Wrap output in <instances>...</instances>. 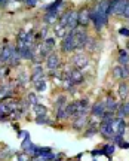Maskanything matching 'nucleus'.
<instances>
[{
	"label": "nucleus",
	"mask_w": 129,
	"mask_h": 161,
	"mask_svg": "<svg viewBox=\"0 0 129 161\" xmlns=\"http://www.w3.org/2000/svg\"><path fill=\"white\" fill-rule=\"evenodd\" d=\"M111 122H101V125H100V133L106 139H113V136H114V130L111 127Z\"/></svg>",
	"instance_id": "11"
},
{
	"label": "nucleus",
	"mask_w": 129,
	"mask_h": 161,
	"mask_svg": "<svg viewBox=\"0 0 129 161\" xmlns=\"http://www.w3.org/2000/svg\"><path fill=\"white\" fill-rule=\"evenodd\" d=\"M104 104H106V110H110V112H116V110L120 108V104H119L113 97H107Z\"/></svg>",
	"instance_id": "16"
},
{
	"label": "nucleus",
	"mask_w": 129,
	"mask_h": 161,
	"mask_svg": "<svg viewBox=\"0 0 129 161\" xmlns=\"http://www.w3.org/2000/svg\"><path fill=\"white\" fill-rule=\"evenodd\" d=\"M98 42H96L95 39H88V42H86V48H88V51L92 52V51H96V48H98Z\"/></svg>",
	"instance_id": "28"
},
{
	"label": "nucleus",
	"mask_w": 129,
	"mask_h": 161,
	"mask_svg": "<svg viewBox=\"0 0 129 161\" xmlns=\"http://www.w3.org/2000/svg\"><path fill=\"white\" fill-rule=\"evenodd\" d=\"M0 63H2V51H0Z\"/></svg>",
	"instance_id": "42"
},
{
	"label": "nucleus",
	"mask_w": 129,
	"mask_h": 161,
	"mask_svg": "<svg viewBox=\"0 0 129 161\" xmlns=\"http://www.w3.org/2000/svg\"><path fill=\"white\" fill-rule=\"evenodd\" d=\"M122 17H125L126 19H129V5L126 6V9H125V12H123V15Z\"/></svg>",
	"instance_id": "38"
},
{
	"label": "nucleus",
	"mask_w": 129,
	"mask_h": 161,
	"mask_svg": "<svg viewBox=\"0 0 129 161\" xmlns=\"http://www.w3.org/2000/svg\"><path fill=\"white\" fill-rule=\"evenodd\" d=\"M96 133H100V127L98 125H90L88 127V130L85 131V137H90V136H94Z\"/></svg>",
	"instance_id": "26"
},
{
	"label": "nucleus",
	"mask_w": 129,
	"mask_h": 161,
	"mask_svg": "<svg viewBox=\"0 0 129 161\" xmlns=\"http://www.w3.org/2000/svg\"><path fill=\"white\" fill-rule=\"evenodd\" d=\"M77 27H79V12L71 11L70 12V18H68V23H67V30L68 31H73Z\"/></svg>",
	"instance_id": "12"
},
{
	"label": "nucleus",
	"mask_w": 129,
	"mask_h": 161,
	"mask_svg": "<svg viewBox=\"0 0 129 161\" xmlns=\"http://www.w3.org/2000/svg\"><path fill=\"white\" fill-rule=\"evenodd\" d=\"M37 2H39V0H24V3H25L28 8H33V6H36V5H37Z\"/></svg>",
	"instance_id": "31"
},
{
	"label": "nucleus",
	"mask_w": 129,
	"mask_h": 161,
	"mask_svg": "<svg viewBox=\"0 0 129 161\" xmlns=\"http://www.w3.org/2000/svg\"><path fill=\"white\" fill-rule=\"evenodd\" d=\"M15 51H17V46L15 45H6L2 49V63H9L11 58L13 57Z\"/></svg>",
	"instance_id": "8"
},
{
	"label": "nucleus",
	"mask_w": 129,
	"mask_h": 161,
	"mask_svg": "<svg viewBox=\"0 0 129 161\" xmlns=\"http://www.w3.org/2000/svg\"><path fill=\"white\" fill-rule=\"evenodd\" d=\"M73 63L76 66V69H85V67H88V64H89V57L83 54V52H79L73 57Z\"/></svg>",
	"instance_id": "5"
},
{
	"label": "nucleus",
	"mask_w": 129,
	"mask_h": 161,
	"mask_svg": "<svg viewBox=\"0 0 129 161\" xmlns=\"http://www.w3.org/2000/svg\"><path fill=\"white\" fill-rule=\"evenodd\" d=\"M110 15V0H98L96 5L90 9V23L96 30H101L108 23Z\"/></svg>",
	"instance_id": "1"
},
{
	"label": "nucleus",
	"mask_w": 129,
	"mask_h": 161,
	"mask_svg": "<svg viewBox=\"0 0 129 161\" xmlns=\"http://www.w3.org/2000/svg\"><path fill=\"white\" fill-rule=\"evenodd\" d=\"M61 49L64 54H70V52H74L76 51V40H74V36L71 31H68L67 36L62 39V43H61Z\"/></svg>",
	"instance_id": "4"
},
{
	"label": "nucleus",
	"mask_w": 129,
	"mask_h": 161,
	"mask_svg": "<svg viewBox=\"0 0 129 161\" xmlns=\"http://www.w3.org/2000/svg\"><path fill=\"white\" fill-rule=\"evenodd\" d=\"M59 64H61V60H59V55H58V54L52 52L51 55H48V58H46V69L49 70V72L58 69Z\"/></svg>",
	"instance_id": "7"
},
{
	"label": "nucleus",
	"mask_w": 129,
	"mask_h": 161,
	"mask_svg": "<svg viewBox=\"0 0 129 161\" xmlns=\"http://www.w3.org/2000/svg\"><path fill=\"white\" fill-rule=\"evenodd\" d=\"M12 96V88L9 85H0V102L8 100Z\"/></svg>",
	"instance_id": "17"
},
{
	"label": "nucleus",
	"mask_w": 129,
	"mask_h": 161,
	"mask_svg": "<svg viewBox=\"0 0 129 161\" xmlns=\"http://www.w3.org/2000/svg\"><path fill=\"white\" fill-rule=\"evenodd\" d=\"M90 23V9L89 8H82V11H79V25L86 27Z\"/></svg>",
	"instance_id": "9"
},
{
	"label": "nucleus",
	"mask_w": 129,
	"mask_h": 161,
	"mask_svg": "<svg viewBox=\"0 0 129 161\" xmlns=\"http://www.w3.org/2000/svg\"><path fill=\"white\" fill-rule=\"evenodd\" d=\"M86 125H88V116H86V114H77V115H74V122H73L74 130H82Z\"/></svg>",
	"instance_id": "10"
},
{
	"label": "nucleus",
	"mask_w": 129,
	"mask_h": 161,
	"mask_svg": "<svg viewBox=\"0 0 129 161\" xmlns=\"http://www.w3.org/2000/svg\"><path fill=\"white\" fill-rule=\"evenodd\" d=\"M46 86H48V84H46V79H42L39 84H36V85H34V88H36V91L42 92V91H45V90H46Z\"/></svg>",
	"instance_id": "30"
},
{
	"label": "nucleus",
	"mask_w": 129,
	"mask_h": 161,
	"mask_svg": "<svg viewBox=\"0 0 129 161\" xmlns=\"http://www.w3.org/2000/svg\"><path fill=\"white\" fill-rule=\"evenodd\" d=\"M68 30L67 27H62L59 24H55V37H59V39H64L67 36Z\"/></svg>",
	"instance_id": "22"
},
{
	"label": "nucleus",
	"mask_w": 129,
	"mask_h": 161,
	"mask_svg": "<svg viewBox=\"0 0 129 161\" xmlns=\"http://www.w3.org/2000/svg\"><path fill=\"white\" fill-rule=\"evenodd\" d=\"M119 64L120 66H129V54L126 49H120L119 51Z\"/></svg>",
	"instance_id": "20"
},
{
	"label": "nucleus",
	"mask_w": 129,
	"mask_h": 161,
	"mask_svg": "<svg viewBox=\"0 0 129 161\" xmlns=\"http://www.w3.org/2000/svg\"><path fill=\"white\" fill-rule=\"evenodd\" d=\"M123 67V79L129 78V66H122Z\"/></svg>",
	"instance_id": "34"
},
{
	"label": "nucleus",
	"mask_w": 129,
	"mask_h": 161,
	"mask_svg": "<svg viewBox=\"0 0 129 161\" xmlns=\"http://www.w3.org/2000/svg\"><path fill=\"white\" fill-rule=\"evenodd\" d=\"M9 3V0H0V6H6Z\"/></svg>",
	"instance_id": "41"
},
{
	"label": "nucleus",
	"mask_w": 129,
	"mask_h": 161,
	"mask_svg": "<svg viewBox=\"0 0 129 161\" xmlns=\"http://www.w3.org/2000/svg\"><path fill=\"white\" fill-rule=\"evenodd\" d=\"M40 37H43V39L48 37V27H46V29H42V31H40Z\"/></svg>",
	"instance_id": "37"
},
{
	"label": "nucleus",
	"mask_w": 129,
	"mask_h": 161,
	"mask_svg": "<svg viewBox=\"0 0 129 161\" xmlns=\"http://www.w3.org/2000/svg\"><path fill=\"white\" fill-rule=\"evenodd\" d=\"M128 5L129 0H110V15L122 17Z\"/></svg>",
	"instance_id": "3"
},
{
	"label": "nucleus",
	"mask_w": 129,
	"mask_h": 161,
	"mask_svg": "<svg viewBox=\"0 0 129 161\" xmlns=\"http://www.w3.org/2000/svg\"><path fill=\"white\" fill-rule=\"evenodd\" d=\"M119 33L122 36H126V37H129V29H125V27H122V29L119 30Z\"/></svg>",
	"instance_id": "35"
},
{
	"label": "nucleus",
	"mask_w": 129,
	"mask_h": 161,
	"mask_svg": "<svg viewBox=\"0 0 129 161\" xmlns=\"http://www.w3.org/2000/svg\"><path fill=\"white\" fill-rule=\"evenodd\" d=\"M36 124H52V121L48 118V115H39L34 118Z\"/></svg>",
	"instance_id": "27"
},
{
	"label": "nucleus",
	"mask_w": 129,
	"mask_h": 161,
	"mask_svg": "<svg viewBox=\"0 0 129 161\" xmlns=\"http://www.w3.org/2000/svg\"><path fill=\"white\" fill-rule=\"evenodd\" d=\"M31 161H48V160H46L45 155H36V157H33Z\"/></svg>",
	"instance_id": "36"
},
{
	"label": "nucleus",
	"mask_w": 129,
	"mask_h": 161,
	"mask_svg": "<svg viewBox=\"0 0 129 161\" xmlns=\"http://www.w3.org/2000/svg\"><path fill=\"white\" fill-rule=\"evenodd\" d=\"M90 112H92V115H94V116L101 118V116L104 115V112H106V104L102 103V102H98V103H95L94 106H92Z\"/></svg>",
	"instance_id": "14"
},
{
	"label": "nucleus",
	"mask_w": 129,
	"mask_h": 161,
	"mask_svg": "<svg viewBox=\"0 0 129 161\" xmlns=\"http://www.w3.org/2000/svg\"><path fill=\"white\" fill-rule=\"evenodd\" d=\"M126 48H128V49H129V43H128V46H126Z\"/></svg>",
	"instance_id": "43"
},
{
	"label": "nucleus",
	"mask_w": 129,
	"mask_h": 161,
	"mask_svg": "<svg viewBox=\"0 0 129 161\" xmlns=\"http://www.w3.org/2000/svg\"><path fill=\"white\" fill-rule=\"evenodd\" d=\"M45 42H46V43H48L49 46H52V48L55 46V39H54V37H46Z\"/></svg>",
	"instance_id": "33"
},
{
	"label": "nucleus",
	"mask_w": 129,
	"mask_h": 161,
	"mask_svg": "<svg viewBox=\"0 0 129 161\" xmlns=\"http://www.w3.org/2000/svg\"><path fill=\"white\" fill-rule=\"evenodd\" d=\"M31 109H33V112L36 114V116L39 115H48V108L46 106H43V104H34V106H31Z\"/></svg>",
	"instance_id": "21"
},
{
	"label": "nucleus",
	"mask_w": 129,
	"mask_h": 161,
	"mask_svg": "<svg viewBox=\"0 0 129 161\" xmlns=\"http://www.w3.org/2000/svg\"><path fill=\"white\" fill-rule=\"evenodd\" d=\"M19 85H27V80H28V78H27V75H23V76H19Z\"/></svg>",
	"instance_id": "32"
},
{
	"label": "nucleus",
	"mask_w": 129,
	"mask_h": 161,
	"mask_svg": "<svg viewBox=\"0 0 129 161\" xmlns=\"http://www.w3.org/2000/svg\"><path fill=\"white\" fill-rule=\"evenodd\" d=\"M74 36V40H76V51L82 52V49L86 48V42L89 39V36H88V31L85 30V27H80L79 25L76 30L71 31Z\"/></svg>",
	"instance_id": "2"
},
{
	"label": "nucleus",
	"mask_w": 129,
	"mask_h": 161,
	"mask_svg": "<svg viewBox=\"0 0 129 161\" xmlns=\"http://www.w3.org/2000/svg\"><path fill=\"white\" fill-rule=\"evenodd\" d=\"M70 12H71V11L68 9V11H65L61 17H59V19H58V24H59V25H62V27H67L68 18H70Z\"/></svg>",
	"instance_id": "25"
},
{
	"label": "nucleus",
	"mask_w": 129,
	"mask_h": 161,
	"mask_svg": "<svg viewBox=\"0 0 129 161\" xmlns=\"http://www.w3.org/2000/svg\"><path fill=\"white\" fill-rule=\"evenodd\" d=\"M27 102L30 103V106H34V104H37V103H39V102H37V94H36V92H28Z\"/></svg>",
	"instance_id": "29"
},
{
	"label": "nucleus",
	"mask_w": 129,
	"mask_h": 161,
	"mask_svg": "<svg viewBox=\"0 0 129 161\" xmlns=\"http://www.w3.org/2000/svg\"><path fill=\"white\" fill-rule=\"evenodd\" d=\"M119 146H120V148H123V149H126V148H129V143H128V142H122Z\"/></svg>",
	"instance_id": "39"
},
{
	"label": "nucleus",
	"mask_w": 129,
	"mask_h": 161,
	"mask_svg": "<svg viewBox=\"0 0 129 161\" xmlns=\"http://www.w3.org/2000/svg\"><path fill=\"white\" fill-rule=\"evenodd\" d=\"M37 49H39V55H37V57L48 58V55H51L52 54V46H49L46 42H43L42 45L37 46Z\"/></svg>",
	"instance_id": "15"
},
{
	"label": "nucleus",
	"mask_w": 129,
	"mask_h": 161,
	"mask_svg": "<svg viewBox=\"0 0 129 161\" xmlns=\"http://www.w3.org/2000/svg\"><path fill=\"white\" fill-rule=\"evenodd\" d=\"M90 154H92V155H100V154H101V151H98V149H95V151H92V152H90Z\"/></svg>",
	"instance_id": "40"
},
{
	"label": "nucleus",
	"mask_w": 129,
	"mask_h": 161,
	"mask_svg": "<svg viewBox=\"0 0 129 161\" xmlns=\"http://www.w3.org/2000/svg\"><path fill=\"white\" fill-rule=\"evenodd\" d=\"M70 79L74 82V85H80V84L85 82V76H83V73H82V70L71 69V72H70Z\"/></svg>",
	"instance_id": "13"
},
{
	"label": "nucleus",
	"mask_w": 129,
	"mask_h": 161,
	"mask_svg": "<svg viewBox=\"0 0 129 161\" xmlns=\"http://www.w3.org/2000/svg\"><path fill=\"white\" fill-rule=\"evenodd\" d=\"M111 75L113 78H117V79H123V67L117 64V66H114L111 70Z\"/></svg>",
	"instance_id": "24"
},
{
	"label": "nucleus",
	"mask_w": 129,
	"mask_h": 161,
	"mask_svg": "<svg viewBox=\"0 0 129 161\" xmlns=\"http://www.w3.org/2000/svg\"><path fill=\"white\" fill-rule=\"evenodd\" d=\"M67 106V97L65 96H59V97L55 100V110L64 109Z\"/></svg>",
	"instance_id": "23"
},
{
	"label": "nucleus",
	"mask_w": 129,
	"mask_h": 161,
	"mask_svg": "<svg viewBox=\"0 0 129 161\" xmlns=\"http://www.w3.org/2000/svg\"><path fill=\"white\" fill-rule=\"evenodd\" d=\"M125 116H129V102H125L123 104H120V108L117 109V118L123 119Z\"/></svg>",
	"instance_id": "19"
},
{
	"label": "nucleus",
	"mask_w": 129,
	"mask_h": 161,
	"mask_svg": "<svg viewBox=\"0 0 129 161\" xmlns=\"http://www.w3.org/2000/svg\"><path fill=\"white\" fill-rule=\"evenodd\" d=\"M117 92H119V97L122 98V100H126L128 96H129V85L126 84V82H122V84L119 85Z\"/></svg>",
	"instance_id": "18"
},
{
	"label": "nucleus",
	"mask_w": 129,
	"mask_h": 161,
	"mask_svg": "<svg viewBox=\"0 0 129 161\" xmlns=\"http://www.w3.org/2000/svg\"><path fill=\"white\" fill-rule=\"evenodd\" d=\"M42 79H45V69H43L42 64H34L33 73H31V82H33V85L39 84Z\"/></svg>",
	"instance_id": "6"
}]
</instances>
